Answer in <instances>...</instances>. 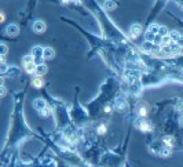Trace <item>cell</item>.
Instances as JSON below:
<instances>
[{"mask_svg":"<svg viewBox=\"0 0 183 167\" xmlns=\"http://www.w3.org/2000/svg\"><path fill=\"white\" fill-rule=\"evenodd\" d=\"M180 126H183V116L180 117Z\"/></svg>","mask_w":183,"mask_h":167,"instance_id":"cell-27","label":"cell"},{"mask_svg":"<svg viewBox=\"0 0 183 167\" xmlns=\"http://www.w3.org/2000/svg\"><path fill=\"white\" fill-rule=\"evenodd\" d=\"M33 31L36 33H43L46 31V24L43 21H35L33 22Z\"/></svg>","mask_w":183,"mask_h":167,"instance_id":"cell-4","label":"cell"},{"mask_svg":"<svg viewBox=\"0 0 183 167\" xmlns=\"http://www.w3.org/2000/svg\"><path fill=\"white\" fill-rule=\"evenodd\" d=\"M169 155H171V148L169 146L164 148V149L161 150V156H164V158H167V156H169Z\"/></svg>","mask_w":183,"mask_h":167,"instance_id":"cell-18","label":"cell"},{"mask_svg":"<svg viewBox=\"0 0 183 167\" xmlns=\"http://www.w3.org/2000/svg\"><path fill=\"white\" fill-rule=\"evenodd\" d=\"M103 6H105V10H113V9H116L117 7V4L114 3V2H105V3H103Z\"/></svg>","mask_w":183,"mask_h":167,"instance_id":"cell-11","label":"cell"},{"mask_svg":"<svg viewBox=\"0 0 183 167\" xmlns=\"http://www.w3.org/2000/svg\"><path fill=\"white\" fill-rule=\"evenodd\" d=\"M98 133L99 134H105L106 133V126H99V127H98Z\"/></svg>","mask_w":183,"mask_h":167,"instance_id":"cell-20","label":"cell"},{"mask_svg":"<svg viewBox=\"0 0 183 167\" xmlns=\"http://www.w3.org/2000/svg\"><path fill=\"white\" fill-rule=\"evenodd\" d=\"M141 128L143 131H150L152 130V126H150L147 122H143V123H141Z\"/></svg>","mask_w":183,"mask_h":167,"instance_id":"cell-17","label":"cell"},{"mask_svg":"<svg viewBox=\"0 0 183 167\" xmlns=\"http://www.w3.org/2000/svg\"><path fill=\"white\" fill-rule=\"evenodd\" d=\"M43 83H44V82H43V79L40 78V76L35 78V79H33V82H32V84H33L35 87H37V89H40V87L43 86Z\"/></svg>","mask_w":183,"mask_h":167,"instance_id":"cell-10","label":"cell"},{"mask_svg":"<svg viewBox=\"0 0 183 167\" xmlns=\"http://www.w3.org/2000/svg\"><path fill=\"white\" fill-rule=\"evenodd\" d=\"M158 35H160L161 37H165V36H168V29L165 28V26H160V31H158Z\"/></svg>","mask_w":183,"mask_h":167,"instance_id":"cell-15","label":"cell"},{"mask_svg":"<svg viewBox=\"0 0 183 167\" xmlns=\"http://www.w3.org/2000/svg\"><path fill=\"white\" fill-rule=\"evenodd\" d=\"M6 94V89H4V87H2V95H4Z\"/></svg>","mask_w":183,"mask_h":167,"instance_id":"cell-26","label":"cell"},{"mask_svg":"<svg viewBox=\"0 0 183 167\" xmlns=\"http://www.w3.org/2000/svg\"><path fill=\"white\" fill-rule=\"evenodd\" d=\"M176 44H178V46H182V47H183V36H180V39L178 40Z\"/></svg>","mask_w":183,"mask_h":167,"instance_id":"cell-24","label":"cell"},{"mask_svg":"<svg viewBox=\"0 0 183 167\" xmlns=\"http://www.w3.org/2000/svg\"><path fill=\"white\" fill-rule=\"evenodd\" d=\"M0 48H2V55H6V54H7V50H9V48H7V46L2 43V44H0Z\"/></svg>","mask_w":183,"mask_h":167,"instance_id":"cell-19","label":"cell"},{"mask_svg":"<svg viewBox=\"0 0 183 167\" xmlns=\"http://www.w3.org/2000/svg\"><path fill=\"white\" fill-rule=\"evenodd\" d=\"M33 108L37 109L39 112H42L47 108V104H46V101L43 100V98H37V100L33 101Z\"/></svg>","mask_w":183,"mask_h":167,"instance_id":"cell-2","label":"cell"},{"mask_svg":"<svg viewBox=\"0 0 183 167\" xmlns=\"http://www.w3.org/2000/svg\"><path fill=\"white\" fill-rule=\"evenodd\" d=\"M178 109H179V111H183V101H180V102L178 104Z\"/></svg>","mask_w":183,"mask_h":167,"instance_id":"cell-25","label":"cell"},{"mask_svg":"<svg viewBox=\"0 0 183 167\" xmlns=\"http://www.w3.org/2000/svg\"><path fill=\"white\" fill-rule=\"evenodd\" d=\"M146 113H147L146 109H145V108H141V111H139V115H141V116L143 117V116H146Z\"/></svg>","mask_w":183,"mask_h":167,"instance_id":"cell-23","label":"cell"},{"mask_svg":"<svg viewBox=\"0 0 183 167\" xmlns=\"http://www.w3.org/2000/svg\"><path fill=\"white\" fill-rule=\"evenodd\" d=\"M25 70L28 73H36V64H31V65H26Z\"/></svg>","mask_w":183,"mask_h":167,"instance_id":"cell-14","label":"cell"},{"mask_svg":"<svg viewBox=\"0 0 183 167\" xmlns=\"http://www.w3.org/2000/svg\"><path fill=\"white\" fill-rule=\"evenodd\" d=\"M22 62H24V66H26V65H31V64H35V58L32 54H29V55H25L22 58Z\"/></svg>","mask_w":183,"mask_h":167,"instance_id":"cell-8","label":"cell"},{"mask_svg":"<svg viewBox=\"0 0 183 167\" xmlns=\"http://www.w3.org/2000/svg\"><path fill=\"white\" fill-rule=\"evenodd\" d=\"M40 113H42V116H48V115H50V109H48V108H46L44 111H42V112H40Z\"/></svg>","mask_w":183,"mask_h":167,"instance_id":"cell-21","label":"cell"},{"mask_svg":"<svg viewBox=\"0 0 183 167\" xmlns=\"http://www.w3.org/2000/svg\"><path fill=\"white\" fill-rule=\"evenodd\" d=\"M7 65L4 64V62H2V73H7Z\"/></svg>","mask_w":183,"mask_h":167,"instance_id":"cell-22","label":"cell"},{"mask_svg":"<svg viewBox=\"0 0 183 167\" xmlns=\"http://www.w3.org/2000/svg\"><path fill=\"white\" fill-rule=\"evenodd\" d=\"M46 72H47V66H46L44 64L37 65V66H36V75H37V76H40V78H42V76L44 75Z\"/></svg>","mask_w":183,"mask_h":167,"instance_id":"cell-7","label":"cell"},{"mask_svg":"<svg viewBox=\"0 0 183 167\" xmlns=\"http://www.w3.org/2000/svg\"><path fill=\"white\" fill-rule=\"evenodd\" d=\"M7 73H9L10 76H18V73H20V69H18V68H11V69L7 70Z\"/></svg>","mask_w":183,"mask_h":167,"instance_id":"cell-16","label":"cell"},{"mask_svg":"<svg viewBox=\"0 0 183 167\" xmlns=\"http://www.w3.org/2000/svg\"><path fill=\"white\" fill-rule=\"evenodd\" d=\"M141 33H142V26L139 25V24H134V25L131 26V29H130L131 37H132V39H135V37H138Z\"/></svg>","mask_w":183,"mask_h":167,"instance_id":"cell-3","label":"cell"},{"mask_svg":"<svg viewBox=\"0 0 183 167\" xmlns=\"http://www.w3.org/2000/svg\"><path fill=\"white\" fill-rule=\"evenodd\" d=\"M43 53H44V48H42L40 46H36V47L32 48V55L35 58V64L37 65H42V58H43Z\"/></svg>","mask_w":183,"mask_h":167,"instance_id":"cell-1","label":"cell"},{"mask_svg":"<svg viewBox=\"0 0 183 167\" xmlns=\"http://www.w3.org/2000/svg\"><path fill=\"white\" fill-rule=\"evenodd\" d=\"M158 31H160V26L157 25V24H152L149 28V32H152L153 35H158Z\"/></svg>","mask_w":183,"mask_h":167,"instance_id":"cell-12","label":"cell"},{"mask_svg":"<svg viewBox=\"0 0 183 167\" xmlns=\"http://www.w3.org/2000/svg\"><path fill=\"white\" fill-rule=\"evenodd\" d=\"M169 37H171L172 43H178V40L180 39V35L176 31H171V32H169Z\"/></svg>","mask_w":183,"mask_h":167,"instance_id":"cell-9","label":"cell"},{"mask_svg":"<svg viewBox=\"0 0 183 167\" xmlns=\"http://www.w3.org/2000/svg\"><path fill=\"white\" fill-rule=\"evenodd\" d=\"M164 144L165 145H168L169 148L174 145V137H169V135H165L164 137Z\"/></svg>","mask_w":183,"mask_h":167,"instance_id":"cell-13","label":"cell"},{"mask_svg":"<svg viewBox=\"0 0 183 167\" xmlns=\"http://www.w3.org/2000/svg\"><path fill=\"white\" fill-rule=\"evenodd\" d=\"M54 55H55L54 48H51V47H46L44 48V53H43V58L44 59H51V58H54Z\"/></svg>","mask_w":183,"mask_h":167,"instance_id":"cell-6","label":"cell"},{"mask_svg":"<svg viewBox=\"0 0 183 167\" xmlns=\"http://www.w3.org/2000/svg\"><path fill=\"white\" fill-rule=\"evenodd\" d=\"M6 33L9 35V36L14 37V36H17V35L20 33V29H18V26H17V25H14V24H11V25H9V26H7V29H6Z\"/></svg>","mask_w":183,"mask_h":167,"instance_id":"cell-5","label":"cell"}]
</instances>
